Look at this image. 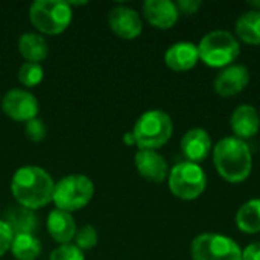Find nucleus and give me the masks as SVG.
Listing matches in <instances>:
<instances>
[{
    "label": "nucleus",
    "mask_w": 260,
    "mask_h": 260,
    "mask_svg": "<svg viewBox=\"0 0 260 260\" xmlns=\"http://www.w3.org/2000/svg\"><path fill=\"white\" fill-rule=\"evenodd\" d=\"M236 225L241 232L254 235L260 232V200L245 201L236 213Z\"/></svg>",
    "instance_id": "6ab92c4d"
},
{
    "label": "nucleus",
    "mask_w": 260,
    "mask_h": 260,
    "mask_svg": "<svg viewBox=\"0 0 260 260\" xmlns=\"http://www.w3.org/2000/svg\"><path fill=\"white\" fill-rule=\"evenodd\" d=\"M49 260H85L84 251H81L75 244H67V245H59L56 247Z\"/></svg>",
    "instance_id": "393cba45"
},
{
    "label": "nucleus",
    "mask_w": 260,
    "mask_h": 260,
    "mask_svg": "<svg viewBox=\"0 0 260 260\" xmlns=\"http://www.w3.org/2000/svg\"><path fill=\"white\" fill-rule=\"evenodd\" d=\"M236 35L247 44H260V11L244 12L236 21Z\"/></svg>",
    "instance_id": "aec40b11"
},
{
    "label": "nucleus",
    "mask_w": 260,
    "mask_h": 260,
    "mask_svg": "<svg viewBox=\"0 0 260 260\" xmlns=\"http://www.w3.org/2000/svg\"><path fill=\"white\" fill-rule=\"evenodd\" d=\"M143 15L146 21L158 29H171L178 17V8L171 0H146L143 3Z\"/></svg>",
    "instance_id": "ddd939ff"
},
{
    "label": "nucleus",
    "mask_w": 260,
    "mask_h": 260,
    "mask_svg": "<svg viewBox=\"0 0 260 260\" xmlns=\"http://www.w3.org/2000/svg\"><path fill=\"white\" fill-rule=\"evenodd\" d=\"M242 260H260V242L250 244L242 251Z\"/></svg>",
    "instance_id": "c85d7f7f"
},
{
    "label": "nucleus",
    "mask_w": 260,
    "mask_h": 260,
    "mask_svg": "<svg viewBox=\"0 0 260 260\" xmlns=\"http://www.w3.org/2000/svg\"><path fill=\"white\" fill-rule=\"evenodd\" d=\"M53 189V178L41 166H21L15 171L11 180L12 197L18 206L29 210H37L52 203Z\"/></svg>",
    "instance_id": "f257e3e1"
},
{
    "label": "nucleus",
    "mask_w": 260,
    "mask_h": 260,
    "mask_svg": "<svg viewBox=\"0 0 260 260\" xmlns=\"http://www.w3.org/2000/svg\"><path fill=\"white\" fill-rule=\"evenodd\" d=\"M94 195V183L81 174H73L55 183L52 203L62 212H78L84 209Z\"/></svg>",
    "instance_id": "423d86ee"
},
{
    "label": "nucleus",
    "mask_w": 260,
    "mask_h": 260,
    "mask_svg": "<svg viewBox=\"0 0 260 260\" xmlns=\"http://www.w3.org/2000/svg\"><path fill=\"white\" fill-rule=\"evenodd\" d=\"M75 245L81 250V251H88V250H93L98 242H99V233L98 230L87 224V225H82L78 232H76V236H75Z\"/></svg>",
    "instance_id": "b1692460"
},
{
    "label": "nucleus",
    "mask_w": 260,
    "mask_h": 260,
    "mask_svg": "<svg viewBox=\"0 0 260 260\" xmlns=\"http://www.w3.org/2000/svg\"><path fill=\"white\" fill-rule=\"evenodd\" d=\"M29 20L41 35H59L73 20L70 2L35 0L29 8Z\"/></svg>",
    "instance_id": "7ed1b4c3"
},
{
    "label": "nucleus",
    "mask_w": 260,
    "mask_h": 260,
    "mask_svg": "<svg viewBox=\"0 0 260 260\" xmlns=\"http://www.w3.org/2000/svg\"><path fill=\"white\" fill-rule=\"evenodd\" d=\"M250 82V70L242 64H232L222 69L215 81L213 88L222 98H232L239 94Z\"/></svg>",
    "instance_id": "9b49d317"
},
{
    "label": "nucleus",
    "mask_w": 260,
    "mask_h": 260,
    "mask_svg": "<svg viewBox=\"0 0 260 260\" xmlns=\"http://www.w3.org/2000/svg\"><path fill=\"white\" fill-rule=\"evenodd\" d=\"M110 29L123 40H134L143 30V21L139 12L128 6H116L108 12Z\"/></svg>",
    "instance_id": "9d476101"
},
{
    "label": "nucleus",
    "mask_w": 260,
    "mask_h": 260,
    "mask_svg": "<svg viewBox=\"0 0 260 260\" xmlns=\"http://www.w3.org/2000/svg\"><path fill=\"white\" fill-rule=\"evenodd\" d=\"M6 224L11 227L14 235H24V233H30L34 235L38 221L37 216L34 215V210H29L26 207H15L11 209L6 215Z\"/></svg>",
    "instance_id": "412c9836"
},
{
    "label": "nucleus",
    "mask_w": 260,
    "mask_h": 260,
    "mask_svg": "<svg viewBox=\"0 0 260 260\" xmlns=\"http://www.w3.org/2000/svg\"><path fill=\"white\" fill-rule=\"evenodd\" d=\"M212 149V139L209 133L203 128L189 129L181 139V151L187 161L198 165L200 161H204L209 157Z\"/></svg>",
    "instance_id": "4468645a"
},
{
    "label": "nucleus",
    "mask_w": 260,
    "mask_h": 260,
    "mask_svg": "<svg viewBox=\"0 0 260 260\" xmlns=\"http://www.w3.org/2000/svg\"><path fill=\"white\" fill-rule=\"evenodd\" d=\"M193 260H242L241 247L224 235L203 233L198 235L190 245Z\"/></svg>",
    "instance_id": "6e6552de"
},
{
    "label": "nucleus",
    "mask_w": 260,
    "mask_h": 260,
    "mask_svg": "<svg viewBox=\"0 0 260 260\" xmlns=\"http://www.w3.org/2000/svg\"><path fill=\"white\" fill-rule=\"evenodd\" d=\"M47 225V232L50 235V238L58 242L59 245H67L72 244V241L76 236V222L72 216V213L69 212H62L58 209H53L46 221Z\"/></svg>",
    "instance_id": "f3484780"
},
{
    "label": "nucleus",
    "mask_w": 260,
    "mask_h": 260,
    "mask_svg": "<svg viewBox=\"0 0 260 260\" xmlns=\"http://www.w3.org/2000/svg\"><path fill=\"white\" fill-rule=\"evenodd\" d=\"M213 163L218 174L229 183H242L253 169V155L247 142L224 137L213 146Z\"/></svg>",
    "instance_id": "f03ea898"
},
{
    "label": "nucleus",
    "mask_w": 260,
    "mask_h": 260,
    "mask_svg": "<svg viewBox=\"0 0 260 260\" xmlns=\"http://www.w3.org/2000/svg\"><path fill=\"white\" fill-rule=\"evenodd\" d=\"M18 52L26 62L41 64L49 55V44L38 32H24L18 38Z\"/></svg>",
    "instance_id": "a211bd4d"
},
{
    "label": "nucleus",
    "mask_w": 260,
    "mask_h": 260,
    "mask_svg": "<svg viewBox=\"0 0 260 260\" xmlns=\"http://www.w3.org/2000/svg\"><path fill=\"white\" fill-rule=\"evenodd\" d=\"M123 142H125L128 146H133V145H136V139H134V134H133V131H131V133H126V134L123 136Z\"/></svg>",
    "instance_id": "c756f323"
},
{
    "label": "nucleus",
    "mask_w": 260,
    "mask_h": 260,
    "mask_svg": "<svg viewBox=\"0 0 260 260\" xmlns=\"http://www.w3.org/2000/svg\"><path fill=\"white\" fill-rule=\"evenodd\" d=\"M174 123L168 113L163 110L145 111L136 122L133 134L139 149H152L165 146L172 137Z\"/></svg>",
    "instance_id": "20e7f679"
},
{
    "label": "nucleus",
    "mask_w": 260,
    "mask_h": 260,
    "mask_svg": "<svg viewBox=\"0 0 260 260\" xmlns=\"http://www.w3.org/2000/svg\"><path fill=\"white\" fill-rule=\"evenodd\" d=\"M11 253L17 260H37L41 254V242L35 235H14Z\"/></svg>",
    "instance_id": "4be33fe9"
},
{
    "label": "nucleus",
    "mask_w": 260,
    "mask_h": 260,
    "mask_svg": "<svg viewBox=\"0 0 260 260\" xmlns=\"http://www.w3.org/2000/svg\"><path fill=\"white\" fill-rule=\"evenodd\" d=\"M17 78H18L20 84L24 85L26 88H34L41 84V81L44 78V70H43L41 64L24 61L18 69Z\"/></svg>",
    "instance_id": "5701e85b"
},
{
    "label": "nucleus",
    "mask_w": 260,
    "mask_h": 260,
    "mask_svg": "<svg viewBox=\"0 0 260 260\" xmlns=\"http://www.w3.org/2000/svg\"><path fill=\"white\" fill-rule=\"evenodd\" d=\"M46 125L41 119L35 117L24 123V136L30 142H41L46 137Z\"/></svg>",
    "instance_id": "a878e982"
},
{
    "label": "nucleus",
    "mask_w": 260,
    "mask_h": 260,
    "mask_svg": "<svg viewBox=\"0 0 260 260\" xmlns=\"http://www.w3.org/2000/svg\"><path fill=\"white\" fill-rule=\"evenodd\" d=\"M137 172L151 183H163L169 175V168L161 154L152 149H139L134 157Z\"/></svg>",
    "instance_id": "f8f14e48"
},
{
    "label": "nucleus",
    "mask_w": 260,
    "mask_h": 260,
    "mask_svg": "<svg viewBox=\"0 0 260 260\" xmlns=\"http://www.w3.org/2000/svg\"><path fill=\"white\" fill-rule=\"evenodd\" d=\"M230 125L235 133V137L245 142L247 139H251L259 133V111L250 104H242L235 108L232 119H230Z\"/></svg>",
    "instance_id": "dca6fc26"
},
{
    "label": "nucleus",
    "mask_w": 260,
    "mask_h": 260,
    "mask_svg": "<svg viewBox=\"0 0 260 260\" xmlns=\"http://www.w3.org/2000/svg\"><path fill=\"white\" fill-rule=\"evenodd\" d=\"M200 59L209 67L225 69L241 53L238 38L227 30H212L206 34L198 44Z\"/></svg>",
    "instance_id": "39448f33"
},
{
    "label": "nucleus",
    "mask_w": 260,
    "mask_h": 260,
    "mask_svg": "<svg viewBox=\"0 0 260 260\" xmlns=\"http://www.w3.org/2000/svg\"><path fill=\"white\" fill-rule=\"evenodd\" d=\"M3 113L15 122H29L38 116V99L26 88H12L2 98Z\"/></svg>",
    "instance_id": "1a4fd4ad"
},
{
    "label": "nucleus",
    "mask_w": 260,
    "mask_h": 260,
    "mask_svg": "<svg viewBox=\"0 0 260 260\" xmlns=\"http://www.w3.org/2000/svg\"><path fill=\"white\" fill-rule=\"evenodd\" d=\"M175 5L178 8V12L184 15H192L201 8V0H178Z\"/></svg>",
    "instance_id": "cd10ccee"
},
{
    "label": "nucleus",
    "mask_w": 260,
    "mask_h": 260,
    "mask_svg": "<svg viewBox=\"0 0 260 260\" xmlns=\"http://www.w3.org/2000/svg\"><path fill=\"white\" fill-rule=\"evenodd\" d=\"M200 61L198 46L189 41H178L168 47L165 53V64L174 72H187Z\"/></svg>",
    "instance_id": "2eb2a0df"
},
{
    "label": "nucleus",
    "mask_w": 260,
    "mask_h": 260,
    "mask_svg": "<svg viewBox=\"0 0 260 260\" xmlns=\"http://www.w3.org/2000/svg\"><path fill=\"white\" fill-rule=\"evenodd\" d=\"M14 233L5 219H0V257H3L8 251H11Z\"/></svg>",
    "instance_id": "bb28decb"
},
{
    "label": "nucleus",
    "mask_w": 260,
    "mask_h": 260,
    "mask_svg": "<svg viewBox=\"0 0 260 260\" xmlns=\"http://www.w3.org/2000/svg\"><path fill=\"white\" fill-rule=\"evenodd\" d=\"M250 5H251V6H257V8H260V2H250Z\"/></svg>",
    "instance_id": "7c9ffc66"
},
{
    "label": "nucleus",
    "mask_w": 260,
    "mask_h": 260,
    "mask_svg": "<svg viewBox=\"0 0 260 260\" xmlns=\"http://www.w3.org/2000/svg\"><path fill=\"white\" fill-rule=\"evenodd\" d=\"M168 184L172 195L184 201H192L201 197L206 190L207 177L200 165L186 160L177 163L169 171Z\"/></svg>",
    "instance_id": "0eeeda50"
}]
</instances>
